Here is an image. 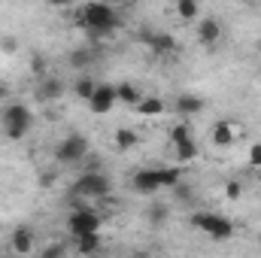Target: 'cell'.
Wrapping results in <instances>:
<instances>
[{"mask_svg":"<svg viewBox=\"0 0 261 258\" xmlns=\"http://www.w3.org/2000/svg\"><path fill=\"white\" fill-rule=\"evenodd\" d=\"M134 110H137L143 119H152V116H161V113H164V100H161V97H143Z\"/></svg>","mask_w":261,"mask_h":258,"instance_id":"obj_17","label":"cell"},{"mask_svg":"<svg viewBox=\"0 0 261 258\" xmlns=\"http://www.w3.org/2000/svg\"><path fill=\"white\" fill-rule=\"evenodd\" d=\"M143 43H146L155 55H173V52H176L173 34H143Z\"/></svg>","mask_w":261,"mask_h":258,"instance_id":"obj_10","label":"cell"},{"mask_svg":"<svg viewBox=\"0 0 261 258\" xmlns=\"http://www.w3.org/2000/svg\"><path fill=\"white\" fill-rule=\"evenodd\" d=\"M9 246H12V252L15 255H31L34 252V231L31 228H15L12 231V237H9Z\"/></svg>","mask_w":261,"mask_h":258,"instance_id":"obj_11","label":"cell"},{"mask_svg":"<svg viewBox=\"0 0 261 258\" xmlns=\"http://www.w3.org/2000/svg\"><path fill=\"white\" fill-rule=\"evenodd\" d=\"M182 179L179 167H149V170H137L130 179V189L137 194H155L161 189H173Z\"/></svg>","mask_w":261,"mask_h":258,"instance_id":"obj_1","label":"cell"},{"mask_svg":"<svg viewBox=\"0 0 261 258\" xmlns=\"http://www.w3.org/2000/svg\"><path fill=\"white\" fill-rule=\"evenodd\" d=\"M240 194H243V186H240L237 179H231V183L225 186V197H228V200H237Z\"/></svg>","mask_w":261,"mask_h":258,"instance_id":"obj_25","label":"cell"},{"mask_svg":"<svg viewBox=\"0 0 261 258\" xmlns=\"http://www.w3.org/2000/svg\"><path fill=\"white\" fill-rule=\"evenodd\" d=\"M61 252H64L61 246H49V249H43V255H61Z\"/></svg>","mask_w":261,"mask_h":258,"instance_id":"obj_30","label":"cell"},{"mask_svg":"<svg viewBox=\"0 0 261 258\" xmlns=\"http://www.w3.org/2000/svg\"><path fill=\"white\" fill-rule=\"evenodd\" d=\"M0 49H3V52H15V49H18V40H15V37H3V40H0Z\"/></svg>","mask_w":261,"mask_h":258,"instance_id":"obj_28","label":"cell"},{"mask_svg":"<svg viewBox=\"0 0 261 258\" xmlns=\"http://www.w3.org/2000/svg\"><path fill=\"white\" fill-rule=\"evenodd\" d=\"M176 12H179L182 21H195L200 15V3L197 0H176Z\"/></svg>","mask_w":261,"mask_h":258,"instance_id":"obj_22","label":"cell"},{"mask_svg":"<svg viewBox=\"0 0 261 258\" xmlns=\"http://www.w3.org/2000/svg\"><path fill=\"white\" fill-rule=\"evenodd\" d=\"M73 240H76V252H79V255H94V252H100V234H97V231L79 234V237H73Z\"/></svg>","mask_w":261,"mask_h":258,"instance_id":"obj_15","label":"cell"},{"mask_svg":"<svg viewBox=\"0 0 261 258\" xmlns=\"http://www.w3.org/2000/svg\"><path fill=\"white\" fill-rule=\"evenodd\" d=\"M107 3H113V6H122V3H128V0H107Z\"/></svg>","mask_w":261,"mask_h":258,"instance_id":"obj_32","label":"cell"},{"mask_svg":"<svg viewBox=\"0 0 261 258\" xmlns=\"http://www.w3.org/2000/svg\"><path fill=\"white\" fill-rule=\"evenodd\" d=\"M116 97H119V104H128V107H137V104L143 100V94H140V88H137L134 82L116 85Z\"/></svg>","mask_w":261,"mask_h":258,"instance_id":"obj_16","label":"cell"},{"mask_svg":"<svg viewBox=\"0 0 261 258\" xmlns=\"http://www.w3.org/2000/svg\"><path fill=\"white\" fill-rule=\"evenodd\" d=\"M192 225H195L197 231H203L206 237H213V240L234 237V222L225 219V216H219V213H195L192 216Z\"/></svg>","mask_w":261,"mask_h":258,"instance_id":"obj_4","label":"cell"},{"mask_svg":"<svg viewBox=\"0 0 261 258\" xmlns=\"http://www.w3.org/2000/svg\"><path fill=\"white\" fill-rule=\"evenodd\" d=\"M116 104H119V97H116V85H110V82H97V88H94V94H91V100H88L91 113H94V116H107V113H113Z\"/></svg>","mask_w":261,"mask_h":258,"instance_id":"obj_8","label":"cell"},{"mask_svg":"<svg viewBox=\"0 0 261 258\" xmlns=\"http://www.w3.org/2000/svg\"><path fill=\"white\" fill-rule=\"evenodd\" d=\"M258 52H261V40H258Z\"/></svg>","mask_w":261,"mask_h":258,"instance_id":"obj_33","label":"cell"},{"mask_svg":"<svg viewBox=\"0 0 261 258\" xmlns=\"http://www.w3.org/2000/svg\"><path fill=\"white\" fill-rule=\"evenodd\" d=\"M0 125H3V134H6L9 140H24V134L34 125V113H31V107H24V104H9V107H3V113H0Z\"/></svg>","mask_w":261,"mask_h":258,"instance_id":"obj_3","label":"cell"},{"mask_svg":"<svg viewBox=\"0 0 261 258\" xmlns=\"http://www.w3.org/2000/svg\"><path fill=\"white\" fill-rule=\"evenodd\" d=\"M94 88H97V82H94L91 76H79V79L73 82V91H76V97H82V100H91Z\"/></svg>","mask_w":261,"mask_h":258,"instance_id":"obj_21","label":"cell"},{"mask_svg":"<svg viewBox=\"0 0 261 258\" xmlns=\"http://www.w3.org/2000/svg\"><path fill=\"white\" fill-rule=\"evenodd\" d=\"M67 61H70L73 70H82V67L91 64V49H82V46H79V49H73V52H70V58H67Z\"/></svg>","mask_w":261,"mask_h":258,"instance_id":"obj_23","label":"cell"},{"mask_svg":"<svg viewBox=\"0 0 261 258\" xmlns=\"http://www.w3.org/2000/svg\"><path fill=\"white\" fill-rule=\"evenodd\" d=\"M79 12L85 15V24H88L85 31H88L91 37H110V34L119 28L116 6L107 3V0H91V3H85Z\"/></svg>","mask_w":261,"mask_h":258,"instance_id":"obj_2","label":"cell"},{"mask_svg":"<svg viewBox=\"0 0 261 258\" xmlns=\"http://www.w3.org/2000/svg\"><path fill=\"white\" fill-rule=\"evenodd\" d=\"M137 143H140L137 131H130V128H119L116 131V149H119V152H130Z\"/></svg>","mask_w":261,"mask_h":258,"instance_id":"obj_19","label":"cell"},{"mask_svg":"<svg viewBox=\"0 0 261 258\" xmlns=\"http://www.w3.org/2000/svg\"><path fill=\"white\" fill-rule=\"evenodd\" d=\"M167 216H170L167 203H152V207L146 210V222H149V225H155V228H161V225L167 222Z\"/></svg>","mask_w":261,"mask_h":258,"instance_id":"obj_20","label":"cell"},{"mask_svg":"<svg viewBox=\"0 0 261 258\" xmlns=\"http://www.w3.org/2000/svg\"><path fill=\"white\" fill-rule=\"evenodd\" d=\"M6 100V85H0V104Z\"/></svg>","mask_w":261,"mask_h":258,"instance_id":"obj_31","label":"cell"},{"mask_svg":"<svg viewBox=\"0 0 261 258\" xmlns=\"http://www.w3.org/2000/svg\"><path fill=\"white\" fill-rule=\"evenodd\" d=\"M113 192V179L100 170H88L73 183V194L76 197H107Z\"/></svg>","mask_w":261,"mask_h":258,"instance_id":"obj_5","label":"cell"},{"mask_svg":"<svg viewBox=\"0 0 261 258\" xmlns=\"http://www.w3.org/2000/svg\"><path fill=\"white\" fill-rule=\"evenodd\" d=\"M85 155H88V140L82 134H67L64 140L58 143V149H55V161L58 164H76Z\"/></svg>","mask_w":261,"mask_h":258,"instance_id":"obj_6","label":"cell"},{"mask_svg":"<svg viewBox=\"0 0 261 258\" xmlns=\"http://www.w3.org/2000/svg\"><path fill=\"white\" fill-rule=\"evenodd\" d=\"M249 164L252 167H261V143H252L249 146Z\"/></svg>","mask_w":261,"mask_h":258,"instance_id":"obj_27","label":"cell"},{"mask_svg":"<svg viewBox=\"0 0 261 258\" xmlns=\"http://www.w3.org/2000/svg\"><path fill=\"white\" fill-rule=\"evenodd\" d=\"M64 91L67 88H64V82H61L58 76H43V82H40V88H37V97L49 104V100H61Z\"/></svg>","mask_w":261,"mask_h":258,"instance_id":"obj_12","label":"cell"},{"mask_svg":"<svg viewBox=\"0 0 261 258\" xmlns=\"http://www.w3.org/2000/svg\"><path fill=\"white\" fill-rule=\"evenodd\" d=\"M31 73H37V76L46 73V58H43V55H34V58H31Z\"/></svg>","mask_w":261,"mask_h":258,"instance_id":"obj_26","label":"cell"},{"mask_svg":"<svg viewBox=\"0 0 261 258\" xmlns=\"http://www.w3.org/2000/svg\"><path fill=\"white\" fill-rule=\"evenodd\" d=\"M219 40H222V21L213 18V15L200 18V21H197V43H200V46H216Z\"/></svg>","mask_w":261,"mask_h":258,"instance_id":"obj_9","label":"cell"},{"mask_svg":"<svg viewBox=\"0 0 261 258\" xmlns=\"http://www.w3.org/2000/svg\"><path fill=\"white\" fill-rule=\"evenodd\" d=\"M52 6H58V9H67V6H73V0H49Z\"/></svg>","mask_w":261,"mask_h":258,"instance_id":"obj_29","label":"cell"},{"mask_svg":"<svg viewBox=\"0 0 261 258\" xmlns=\"http://www.w3.org/2000/svg\"><path fill=\"white\" fill-rule=\"evenodd\" d=\"M67 231L73 237L79 234H91V231H100V216L91 210V207H76L70 216H67Z\"/></svg>","mask_w":261,"mask_h":258,"instance_id":"obj_7","label":"cell"},{"mask_svg":"<svg viewBox=\"0 0 261 258\" xmlns=\"http://www.w3.org/2000/svg\"><path fill=\"white\" fill-rule=\"evenodd\" d=\"M173 149H176V161H179V164H189V161H195L197 158V143L192 140V137L182 140V143H176Z\"/></svg>","mask_w":261,"mask_h":258,"instance_id":"obj_18","label":"cell"},{"mask_svg":"<svg viewBox=\"0 0 261 258\" xmlns=\"http://www.w3.org/2000/svg\"><path fill=\"white\" fill-rule=\"evenodd\" d=\"M203 107H206V100L197 97V94H179L176 97V113L179 116H197V113H203Z\"/></svg>","mask_w":261,"mask_h":258,"instance_id":"obj_14","label":"cell"},{"mask_svg":"<svg viewBox=\"0 0 261 258\" xmlns=\"http://www.w3.org/2000/svg\"><path fill=\"white\" fill-rule=\"evenodd\" d=\"M210 140H213V146L225 149V146H231V143L237 140V128H234V125H228V122H216L213 131H210Z\"/></svg>","mask_w":261,"mask_h":258,"instance_id":"obj_13","label":"cell"},{"mask_svg":"<svg viewBox=\"0 0 261 258\" xmlns=\"http://www.w3.org/2000/svg\"><path fill=\"white\" fill-rule=\"evenodd\" d=\"M189 137H192V131L186 128V125H176V128L170 131V140H173V146H176V143H182V140H189Z\"/></svg>","mask_w":261,"mask_h":258,"instance_id":"obj_24","label":"cell"}]
</instances>
